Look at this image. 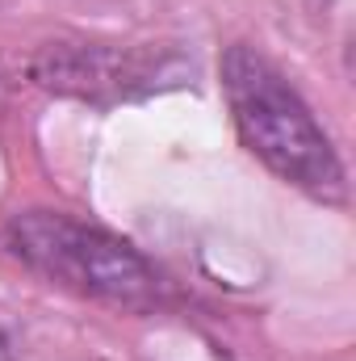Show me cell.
<instances>
[{"instance_id": "6da1fadb", "label": "cell", "mask_w": 356, "mask_h": 361, "mask_svg": "<svg viewBox=\"0 0 356 361\" xmlns=\"http://www.w3.org/2000/svg\"><path fill=\"white\" fill-rule=\"evenodd\" d=\"M222 89L239 139L265 169L323 202H340L348 193L344 164L327 130L260 51L231 47L222 55Z\"/></svg>"}, {"instance_id": "7a4b0ae2", "label": "cell", "mask_w": 356, "mask_h": 361, "mask_svg": "<svg viewBox=\"0 0 356 361\" xmlns=\"http://www.w3.org/2000/svg\"><path fill=\"white\" fill-rule=\"evenodd\" d=\"M8 244L25 265H34L68 290L92 294V298L143 307L155 294V273L130 244H122L117 235L89 227L72 214L30 210L13 219Z\"/></svg>"}, {"instance_id": "3957f363", "label": "cell", "mask_w": 356, "mask_h": 361, "mask_svg": "<svg viewBox=\"0 0 356 361\" xmlns=\"http://www.w3.org/2000/svg\"><path fill=\"white\" fill-rule=\"evenodd\" d=\"M0 361H17V357H13V349H8V341H4V336H0Z\"/></svg>"}]
</instances>
